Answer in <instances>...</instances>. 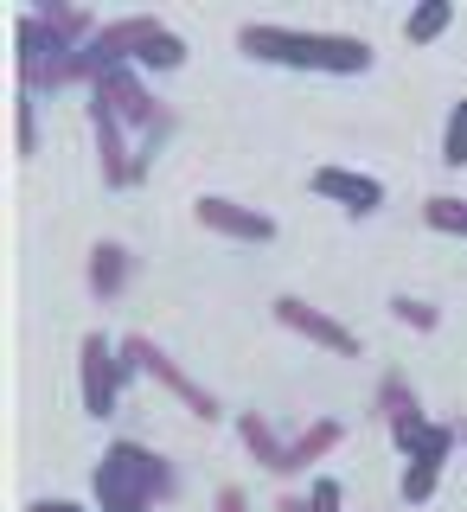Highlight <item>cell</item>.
<instances>
[{"label": "cell", "mask_w": 467, "mask_h": 512, "mask_svg": "<svg viewBox=\"0 0 467 512\" xmlns=\"http://www.w3.org/2000/svg\"><path fill=\"white\" fill-rule=\"evenodd\" d=\"M26 512H84V506H71V500H32Z\"/></svg>", "instance_id": "24"}, {"label": "cell", "mask_w": 467, "mask_h": 512, "mask_svg": "<svg viewBox=\"0 0 467 512\" xmlns=\"http://www.w3.org/2000/svg\"><path fill=\"white\" fill-rule=\"evenodd\" d=\"M340 442H346V423H333V416H314V423L301 429L295 442H288V474H301V468H314V461H327Z\"/></svg>", "instance_id": "14"}, {"label": "cell", "mask_w": 467, "mask_h": 512, "mask_svg": "<svg viewBox=\"0 0 467 512\" xmlns=\"http://www.w3.org/2000/svg\"><path fill=\"white\" fill-rule=\"evenodd\" d=\"M308 500H314V512H346V487H340V480H327V474H320L314 487H308Z\"/></svg>", "instance_id": "22"}, {"label": "cell", "mask_w": 467, "mask_h": 512, "mask_svg": "<svg viewBox=\"0 0 467 512\" xmlns=\"http://www.w3.org/2000/svg\"><path fill=\"white\" fill-rule=\"evenodd\" d=\"M116 352H122V372H128V378H135V372H148V378H160V384H167V391L180 397V404H186L192 416H199V423H218V416H224V410H218V397L205 391V384H192V378L180 372V365H173L167 352H160V346L148 340V333H128V340H122Z\"/></svg>", "instance_id": "3"}, {"label": "cell", "mask_w": 467, "mask_h": 512, "mask_svg": "<svg viewBox=\"0 0 467 512\" xmlns=\"http://www.w3.org/2000/svg\"><path fill=\"white\" fill-rule=\"evenodd\" d=\"M276 512H314V500H308V493H288V500H282Z\"/></svg>", "instance_id": "25"}, {"label": "cell", "mask_w": 467, "mask_h": 512, "mask_svg": "<svg viewBox=\"0 0 467 512\" xmlns=\"http://www.w3.org/2000/svg\"><path fill=\"white\" fill-rule=\"evenodd\" d=\"M90 135H96V167H103L109 186H141L135 160L141 148H128V128L116 122V109L103 103V96H90Z\"/></svg>", "instance_id": "6"}, {"label": "cell", "mask_w": 467, "mask_h": 512, "mask_svg": "<svg viewBox=\"0 0 467 512\" xmlns=\"http://www.w3.org/2000/svg\"><path fill=\"white\" fill-rule=\"evenodd\" d=\"M423 224L429 231H448V237H467V199H429Z\"/></svg>", "instance_id": "18"}, {"label": "cell", "mask_w": 467, "mask_h": 512, "mask_svg": "<svg viewBox=\"0 0 467 512\" xmlns=\"http://www.w3.org/2000/svg\"><path fill=\"white\" fill-rule=\"evenodd\" d=\"M442 160L448 167H467V96L448 109V128H442Z\"/></svg>", "instance_id": "20"}, {"label": "cell", "mask_w": 467, "mask_h": 512, "mask_svg": "<svg viewBox=\"0 0 467 512\" xmlns=\"http://www.w3.org/2000/svg\"><path fill=\"white\" fill-rule=\"evenodd\" d=\"M128 276H135V256H128L116 237H103V244L90 250V295L96 301H116L122 288H128Z\"/></svg>", "instance_id": "12"}, {"label": "cell", "mask_w": 467, "mask_h": 512, "mask_svg": "<svg viewBox=\"0 0 467 512\" xmlns=\"http://www.w3.org/2000/svg\"><path fill=\"white\" fill-rule=\"evenodd\" d=\"M39 20L52 26L58 39L71 45V52H84V45H96V32H103V26H96L84 7H58V0H45V7H39Z\"/></svg>", "instance_id": "15"}, {"label": "cell", "mask_w": 467, "mask_h": 512, "mask_svg": "<svg viewBox=\"0 0 467 512\" xmlns=\"http://www.w3.org/2000/svg\"><path fill=\"white\" fill-rule=\"evenodd\" d=\"M218 512H250V500H244V487H224V493H218Z\"/></svg>", "instance_id": "23"}, {"label": "cell", "mask_w": 467, "mask_h": 512, "mask_svg": "<svg viewBox=\"0 0 467 512\" xmlns=\"http://www.w3.org/2000/svg\"><path fill=\"white\" fill-rule=\"evenodd\" d=\"M13 45H20V90L26 96L64 84V58H71V45H64L58 32L39 20V13H26V20L13 26Z\"/></svg>", "instance_id": "4"}, {"label": "cell", "mask_w": 467, "mask_h": 512, "mask_svg": "<svg viewBox=\"0 0 467 512\" xmlns=\"http://www.w3.org/2000/svg\"><path fill=\"white\" fill-rule=\"evenodd\" d=\"M13 154L32 160L39 154V116H32V96L20 90V103H13Z\"/></svg>", "instance_id": "19"}, {"label": "cell", "mask_w": 467, "mask_h": 512, "mask_svg": "<svg viewBox=\"0 0 467 512\" xmlns=\"http://www.w3.org/2000/svg\"><path fill=\"white\" fill-rule=\"evenodd\" d=\"M77 378H84V410H90V416H116V397H122V384H128L116 340L90 333L84 352H77Z\"/></svg>", "instance_id": "5"}, {"label": "cell", "mask_w": 467, "mask_h": 512, "mask_svg": "<svg viewBox=\"0 0 467 512\" xmlns=\"http://www.w3.org/2000/svg\"><path fill=\"white\" fill-rule=\"evenodd\" d=\"M448 26H455V0H423V7H416L410 13V20H404V32H410V39L416 45H429V39H442V32Z\"/></svg>", "instance_id": "16"}, {"label": "cell", "mask_w": 467, "mask_h": 512, "mask_svg": "<svg viewBox=\"0 0 467 512\" xmlns=\"http://www.w3.org/2000/svg\"><path fill=\"white\" fill-rule=\"evenodd\" d=\"M436 480H442V461H410L404 468V506H423V500H436Z\"/></svg>", "instance_id": "17"}, {"label": "cell", "mask_w": 467, "mask_h": 512, "mask_svg": "<svg viewBox=\"0 0 467 512\" xmlns=\"http://www.w3.org/2000/svg\"><path fill=\"white\" fill-rule=\"evenodd\" d=\"M276 320H282V327H288V333H301V340H314V346H327V352H346V359H352V352H359V333H352V327H346V320H333V314H320V308H314V301H301V295H282V301H276Z\"/></svg>", "instance_id": "8"}, {"label": "cell", "mask_w": 467, "mask_h": 512, "mask_svg": "<svg viewBox=\"0 0 467 512\" xmlns=\"http://www.w3.org/2000/svg\"><path fill=\"white\" fill-rule=\"evenodd\" d=\"M192 218H199L205 231H218V237H237V244H269V237H276V218L269 212L237 205V199H218V192H205V199L192 205Z\"/></svg>", "instance_id": "7"}, {"label": "cell", "mask_w": 467, "mask_h": 512, "mask_svg": "<svg viewBox=\"0 0 467 512\" xmlns=\"http://www.w3.org/2000/svg\"><path fill=\"white\" fill-rule=\"evenodd\" d=\"M90 493H96V512H154L180 493V474H173L167 455H154L148 442H109L103 461L90 474Z\"/></svg>", "instance_id": "2"}, {"label": "cell", "mask_w": 467, "mask_h": 512, "mask_svg": "<svg viewBox=\"0 0 467 512\" xmlns=\"http://www.w3.org/2000/svg\"><path fill=\"white\" fill-rule=\"evenodd\" d=\"M314 192H320V199H333V205H346L352 218H372L378 205H384V186L372 180V173H352V167H320L314 173Z\"/></svg>", "instance_id": "10"}, {"label": "cell", "mask_w": 467, "mask_h": 512, "mask_svg": "<svg viewBox=\"0 0 467 512\" xmlns=\"http://www.w3.org/2000/svg\"><path fill=\"white\" fill-rule=\"evenodd\" d=\"M391 314L404 320V327H416V333H436V327H442L436 301H423V295H397V301H391Z\"/></svg>", "instance_id": "21"}, {"label": "cell", "mask_w": 467, "mask_h": 512, "mask_svg": "<svg viewBox=\"0 0 467 512\" xmlns=\"http://www.w3.org/2000/svg\"><path fill=\"white\" fill-rule=\"evenodd\" d=\"M378 416H384V423H391L397 448H404V442L416 436V429L429 423V416L416 410V391H410V378H404V372H384V378H378Z\"/></svg>", "instance_id": "11"}, {"label": "cell", "mask_w": 467, "mask_h": 512, "mask_svg": "<svg viewBox=\"0 0 467 512\" xmlns=\"http://www.w3.org/2000/svg\"><path fill=\"white\" fill-rule=\"evenodd\" d=\"M237 442L250 448L256 468H269V474H282V480H288V442H276V429H269V416H263V410H244V416H237Z\"/></svg>", "instance_id": "13"}, {"label": "cell", "mask_w": 467, "mask_h": 512, "mask_svg": "<svg viewBox=\"0 0 467 512\" xmlns=\"http://www.w3.org/2000/svg\"><path fill=\"white\" fill-rule=\"evenodd\" d=\"M173 26H160L154 13H128V20H109L103 32H96V52H103L109 64H148V52L160 39H167Z\"/></svg>", "instance_id": "9"}, {"label": "cell", "mask_w": 467, "mask_h": 512, "mask_svg": "<svg viewBox=\"0 0 467 512\" xmlns=\"http://www.w3.org/2000/svg\"><path fill=\"white\" fill-rule=\"evenodd\" d=\"M237 52L256 64H282V71H320V77H359L372 71V45L352 32H308V26H269L250 20L237 32Z\"/></svg>", "instance_id": "1"}, {"label": "cell", "mask_w": 467, "mask_h": 512, "mask_svg": "<svg viewBox=\"0 0 467 512\" xmlns=\"http://www.w3.org/2000/svg\"><path fill=\"white\" fill-rule=\"evenodd\" d=\"M461 442H467V429H461Z\"/></svg>", "instance_id": "26"}]
</instances>
